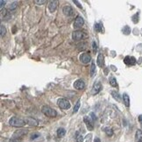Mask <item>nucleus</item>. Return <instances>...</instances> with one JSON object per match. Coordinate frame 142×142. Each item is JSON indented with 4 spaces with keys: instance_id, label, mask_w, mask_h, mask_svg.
<instances>
[{
    "instance_id": "nucleus-1",
    "label": "nucleus",
    "mask_w": 142,
    "mask_h": 142,
    "mask_svg": "<svg viewBox=\"0 0 142 142\" xmlns=\"http://www.w3.org/2000/svg\"><path fill=\"white\" fill-rule=\"evenodd\" d=\"M41 111L44 115L47 117H50V118H54V117L57 116V112H56L55 110H54L53 108H51L48 105H43L41 107Z\"/></svg>"
},
{
    "instance_id": "nucleus-2",
    "label": "nucleus",
    "mask_w": 142,
    "mask_h": 142,
    "mask_svg": "<svg viewBox=\"0 0 142 142\" xmlns=\"http://www.w3.org/2000/svg\"><path fill=\"white\" fill-rule=\"evenodd\" d=\"M9 124L14 127H22L25 125V120L17 118V117H13L9 120Z\"/></svg>"
},
{
    "instance_id": "nucleus-3",
    "label": "nucleus",
    "mask_w": 142,
    "mask_h": 142,
    "mask_svg": "<svg viewBox=\"0 0 142 142\" xmlns=\"http://www.w3.org/2000/svg\"><path fill=\"white\" fill-rule=\"evenodd\" d=\"M58 106H59L61 109L63 110H68L70 108V103L68 100H67L66 98H60L57 101Z\"/></svg>"
},
{
    "instance_id": "nucleus-4",
    "label": "nucleus",
    "mask_w": 142,
    "mask_h": 142,
    "mask_svg": "<svg viewBox=\"0 0 142 142\" xmlns=\"http://www.w3.org/2000/svg\"><path fill=\"white\" fill-rule=\"evenodd\" d=\"M83 121H84V123L86 124V126L87 128L89 129L90 131H92L94 129V125H93V120L91 119V118L90 117H84L83 118Z\"/></svg>"
},
{
    "instance_id": "nucleus-5",
    "label": "nucleus",
    "mask_w": 142,
    "mask_h": 142,
    "mask_svg": "<svg viewBox=\"0 0 142 142\" xmlns=\"http://www.w3.org/2000/svg\"><path fill=\"white\" fill-rule=\"evenodd\" d=\"M74 88L78 90H82L85 88V83L83 82V80L82 79H78L74 83Z\"/></svg>"
},
{
    "instance_id": "nucleus-6",
    "label": "nucleus",
    "mask_w": 142,
    "mask_h": 142,
    "mask_svg": "<svg viewBox=\"0 0 142 142\" xmlns=\"http://www.w3.org/2000/svg\"><path fill=\"white\" fill-rule=\"evenodd\" d=\"M84 24V20H83V18L81 16H78L74 22V27L75 28H80L83 26V25Z\"/></svg>"
},
{
    "instance_id": "nucleus-7",
    "label": "nucleus",
    "mask_w": 142,
    "mask_h": 142,
    "mask_svg": "<svg viewBox=\"0 0 142 142\" xmlns=\"http://www.w3.org/2000/svg\"><path fill=\"white\" fill-rule=\"evenodd\" d=\"M72 38L74 40H81L83 38V33L82 31H75L72 33Z\"/></svg>"
},
{
    "instance_id": "nucleus-8",
    "label": "nucleus",
    "mask_w": 142,
    "mask_h": 142,
    "mask_svg": "<svg viewBox=\"0 0 142 142\" xmlns=\"http://www.w3.org/2000/svg\"><path fill=\"white\" fill-rule=\"evenodd\" d=\"M101 89H102V85L99 82H96L93 85V88H92V94L93 95H97L99 92L101 91Z\"/></svg>"
},
{
    "instance_id": "nucleus-9",
    "label": "nucleus",
    "mask_w": 142,
    "mask_h": 142,
    "mask_svg": "<svg viewBox=\"0 0 142 142\" xmlns=\"http://www.w3.org/2000/svg\"><path fill=\"white\" fill-rule=\"evenodd\" d=\"M62 12L64 13V15L68 16V17H70V16H72L74 14V10H73V8L70 5H66V6L63 7Z\"/></svg>"
},
{
    "instance_id": "nucleus-10",
    "label": "nucleus",
    "mask_w": 142,
    "mask_h": 142,
    "mask_svg": "<svg viewBox=\"0 0 142 142\" xmlns=\"http://www.w3.org/2000/svg\"><path fill=\"white\" fill-rule=\"evenodd\" d=\"M124 62L126 65H129V66H132L136 63V59L133 56H126L124 59Z\"/></svg>"
},
{
    "instance_id": "nucleus-11",
    "label": "nucleus",
    "mask_w": 142,
    "mask_h": 142,
    "mask_svg": "<svg viewBox=\"0 0 142 142\" xmlns=\"http://www.w3.org/2000/svg\"><path fill=\"white\" fill-rule=\"evenodd\" d=\"M80 61L83 63H84V64H87V63L91 61V57H90V55L88 54H83L80 56Z\"/></svg>"
},
{
    "instance_id": "nucleus-12",
    "label": "nucleus",
    "mask_w": 142,
    "mask_h": 142,
    "mask_svg": "<svg viewBox=\"0 0 142 142\" xmlns=\"http://www.w3.org/2000/svg\"><path fill=\"white\" fill-rule=\"evenodd\" d=\"M57 6H58V1H56V0L50 1L48 4V10L50 11L51 12H54V11L57 9Z\"/></svg>"
},
{
    "instance_id": "nucleus-13",
    "label": "nucleus",
    "mask_w": 142,
    "mask_h": 142,
    "mask_svg": "<svg viewBox=\"0 0 142 142\" xmlns=\"http://www.w3.org/2000/svg\"><path fill=\"white\" fill-rule=\"evenodd\" d=\"M25 123L28 124V125H33V126L38 125V121L33 118H26V119H25Z\"/></svg>"
},
{
    "instance_id": "nucleus-14",
    "label": "nucleus",
    "mask_w": 142,
    "mask_h": 142,
    "mask_svg": "<svg viewBox=\"0 0 142 142\" xmlns=\"http://www.w3.org/2000/svg\"><path fill=\"white\" fill-rule=\"evenodd\" d=\"M104 54H103L102 53H99L98 56H97V62L98 67L102 68V67L104 66Z\"/></svg>"
},
{
    "instance_id": "nucleus-15",
    "label": "nucleus",
    "mask_w": 142,
    "mask_h": 142,
    "mask_svg": "<svg viewBox=\"0 0 142 142\" xmlns=\"http://www.w3.org/2000/svg\"><path fill=\"white\" fill-rule=\"evenodd\" d=\"M26 132H27V130L17 131V132L13 134V138H14V139H19V138H20L21 136H23L24 134H26Z\"/></svg>"
},
{
    "instance_id": "nucleus-16",
    "label": "nucleus",
    "mask_w": 142,
    "mask_h": 142,
    "mask_svg": "<svg viewBox=\"0 0 142 142\" xmlns=\"http://www.w3.org/2000/svg\"><path fill=\"white\" fill-rule=\"evenodd\" d=\"M135 142H142V131L137 130L135 134Z\"/></svg>"
},
{
    "instance_id": "nucleus-17",
    "label": "nucleus",
    "mask_w": 142,
    "mask_h": 142,
    "mask_svg": "<svg viewBox=\"0 0 142 142\" xmlns=\"http://www.w3.org/2000/svg\"><path fill=\"white\" fill-rule=\"evenodd\" d=\"M123 101H124V104L126 107H129L130 106V98H129V96L127 95L126 93H125L123 95Z\"/></svg>"
},
{
    "instance_id": "nucleus-18",
    "label": "nucleus",
    "mask_w": 142,
    "mask_h": 142,
    "mask_svg": "<svg viewBox=\"0 0 142 142\" xmlns=\"http://www.w3.org/2000/svg\"><path fill=\"white\" fill-rule=\"evenodd\" d=\"M65 134H66V130L64 128H62V127H61V128H59L57 130V136L59 138L63 137Z\"/></svg>"
},
{
    "instance_id": "nucleus-19",
    "label": "nucleus",
    "mask_w": 142,
    "mask_h": 142,
    "mask_svg": "<svg viewBox=\"0 0 142 142\" xmlns=\"http://www.w3.org/2000/svg\"><path fill=\"white\" fill-rule=\"evenodd\" d=\"M109 83H110V84H111L112 87H117V86H118V83H117V80H116V78H115V77H110Z\"/></svg>"
},
{
    "instance_id": "nucleus-20",
    "label": "nucleus",
    "mask_w": 142,
    "mask_h": 142,
    "mask_svg": "<svg viewBox=\"0 0 142 142\" xmlns=\"http://www.w3.org/2000/svg\"><path fill=\"white\" fill-rule=\"evenodd\" d=\"M111 95H112L113 98H114L115 100L118 101V102H119V101L121 100V97H120L119 94H118V92H116V91H112V92H111Z\"/></svg>"
},
{
    "instance_id": "nucleus-21",
    "label": "nucleus",
    "mask_w": 142,
    "mask_h": 142,
    "mask_svg": "<svg viewBox=\"0 0 142 142\" xmlns=\"http://www.w3.org/2000/svg\"><path fill=\"white\" fill-rule=\"evenodd\" d=\"M122 32H123L124 34L128 35V34H130V33H131V28L129 27L128 26H124V27H123V29H122Z\"/></svg>"
},
{
    "instance_id": "nucleus-22",
    "label": "nucleus",
    "mask_w": 142,
    "mask_h": 142,
    "mask_svg": "<svg viewBox=\"0 0 142 142\" xmlns=\"http://www.w3.org/2000/svg\"><path fill=\"white\" fill-rule=\"evenodd\" d=\"M95 30L98 33H101L103 31V26L100 23H96L95 24Z\"/></svg>"
},
{
    "instance_id": "nucleus-23",
    "label": "nucleus",
    "mask_w": 142,
    "mask_h": 142,
    "mask_svg": "<svg viewBox=\"0 0 142 142\" xmlns=\"http://www.w3.org/2000/svg\"><path fill=\"white\" fill-rule=\"evenodd\" d=\"M76 142H83V137L79 132H76Z\"/></svg>"
},
{
    "instance_id": "nucleus-24",
    "label": "nucleus",
    "mask_w": 142,
    "mask_h": 142,
    "mask_svg": "<svg viewBox=\"0 0 142 142\" xmlns=\"http://www.w3.org/2000/svg\"><path fill=\"white\" fill-rule=\"evenodd\" d=\"M95 74H96V64H95V62H92L91 68H90V76H94Z\"/></svg>"
},
{
    "instance_id": "nucleus-25",
    "label": "nucleus",
    "mask_w": 142,
    "mask_h": 142,
    "mask_svg": "<svg viewBox=\"0 0 142 142\" xmlns=\"http://www.w3.org/2000/svg\"><path fill=\"white\" fill-rule=\"evenodd\" d=\"M80 108V100H78L77 102H76V104H75L74 106V110H73V113H76L78 111V110H79Z\"/></svg>"
},
{
    "instance_id": "nucleus-26",
    "label": "nucleus",
    "mask_w": 142,
    "mask_h": 142,
    "mask_svg": "<svg viewBox=\"0 0 142 142\" xmlns=\"http://www.w3.org/2000/svg\"><path fill=\"white\" fill-rule=\"evenodd\" d=\"M132 20L133 23H135V24H137L138 22H139V13H136L135 15H133L132 17Z\"/></svg>"
},
{
    "instance_id": "nucleus-27",
    "label": "nucleus",
    "mask_w": 142,
    "mask_h": 142,
    "mask_svg": "<svg viewBox=\"0 0 142 142\" xmlns=\"http://www.w3.org/2000/svg\"><path fill=\"white\" fill-rule=\"evenodd\" d=\"M104 132H105V133L107 134L108 136H112V134H113V131H112V129L109 128V127H107V128L104 129Z\"/></svg>"
},
{
    "instance_id": "nucleus-28",
    "label": "nucleus",
    "mask_w": 142,
    "mask_h": 142,
    "mask_svg": "<svg viewBox=\"0 0 142 142\" xmlns=\"http://www.w3.org/2000/svg\"><path fill=\"white\" fill-rule=\"evenodd\" d=\"M1 37H4L5 35V33H6V29H5V27L3 26V25H1Z\"/></svg>"
},
{
    "instance_id": "nucleus-29",
    "label": "nucleus",
    "mask_w": 142,
    "mask_h": 142,
    "mask_svg": "<svg viewBox=\"0 0 142 142\" xmlns=\"http://www.w3.org/2000/svg\"><path fill=\"white\" fill-rule=\"evenodd\" d=\"M92 47H93V52L96 53L97 51V43H96L95 41H93V43H92Z\"/></svg>"
},
{
    "instance_id": "nucleus-30",
    "label": "nucleus",
    "mask_w": 142,
    "mask_h": 142,
    "mask_svg": "<svg viewBox=\"0 0 142 142\" xmlns=\"http://www.w3.org/2000/svg\"><path fill=\"white\" fill-rule=\"evenodd\" d=\"M46 2H47L46 0H40V1L36 0V1H35V4H37L38 5H43V4H45Z\"/></svg>"
},
{
    "instance_id": "nucleus-31",
    "label": "nucleus",
    "mask_w": 142,
    "mask_h": 142,
    "mask_svg": "<svg viewBox=\"0 0 142 142\" xmlns=\"http://www.w3.org/2000/svg\"><path fill=\"white\" fill-rule=\"evenodd\" d=\"M16 7H17V3H12L10 5V6H9V9L10 10H13V9H15Z\"/></svg>"
},
{
    "instance_id": "nucleus-32",
    "label": "nucleus",
    "mask_w": 142,
    "mask_h": 142,
    "mask_svg": "<svg viewBox=\"0 0 142 142\" xmlns=\"http://www.w3.org/2000/svg\"><path fill=\"white\" fill-rule=\"evenodd\" d=\"M90 118H91V119L93 120V121H95V120H97V117H96V115L94 114L93 112L90 113Z\"/></svg>"
},
{
    "instance_id": "nucleus-33",
    "label": "nucleus",
    "mask_w": 142,
    "mask_h": 142,
    "mask_svg": "<svg viewBox=\"0 0 142 142\" xmlns=\"http://www.w3.org/2000/svg\"><path fill=\"white\" fill-rule=\"evenodd\" d=\"M9 142H20L19 139H14V138H12V139H11Z\"/></svg>"
},
{
    "instance_id": "nucleus-34",
    "label": "nucleus",
    "mask_w": 142,
    "mask_h": 142,
    "mask_svg": "<svg viewBox=\"0 0 142 142\" xmlns=\"http://www.w3.org/2000/svg\"><path fill=\"white\" fill-rule=\"evenodd\" d=\"M73 2H74V3L76 4V6H78V7H79V8H82V5H80V3H79V2H78V1H76V0H74V1H73Z\"/></svg>"
},
{
    "instance_id": "nucleus-35",
    "label": "nucleus",
    "mask_w": 142,
    "mask_h": 142,
    "mask_svg": "<svg viewBox=\"0 0 142 142\" xmlns=\"http://www.w3.org/2000/svg\"><path fill=\"white\" fill-rule=\"evenodd\" d=\"M0 4H1V10H2V9H3V7H4V5H5V4H6V1L1 0V1H0Z\"/></svg>"
},
{
    "instance_id": "nucleus-36",
    "label": "nucleus",
    "mask_w": 142,
    "mask_h": 142,
    "mask_svg": "<svg viewBox=\"0 0 142 142\" xmlns=\"http://www.w3.org/2000/svg\"><path fill=\"white\" fill-rule=\"evenodd\" d=\"M37 137H39V134L38 133H34V134H33V135H32L31 139H36Z\"/></svg>"
},
{
    "instance_id": "nucleus-37",
    "label": "nucleus",
    "mask_w": 142,
    "mask_h": 142,
    "mask_svg": "<svg viewBox=\"0 0 142 142\" xmlns=\"http://www.w3.org/2000/svg\"><path fill=\"white\" fill-rule=\"evenodd\" d=\"M139 122L140 123V125H142V115H139Z\"/></svg>"
},
{
    "instance_id": "nucleus-38",
    "label": "nucleus",
    "mask_w": 142,
    "mask_h": 142,
    "mask_svg": "<svg viewBox=\"0 0 142 142\" xmlns=\"http://www.w3.org/2000/svg\"><path fill=\"white\" fill-rule=\"evenodd\" d=\"M90 138H91V134L87 136V142H90Z\"/></svg>"
},
{
    "instance_id": "nucleus-39",
    "label": "nucleus",
    "mask_w": 142,
    "mask_h": 142,
    "mask_svg": "<svg viewBox=\"0 0 142 142\" xmlns=\"http://www.w3.org/2000/svg\"><path fill=\"white\" fill-rule=\"evenodd\" d=\"M94 142H101V141H100V139H99V138H96Z\"/></svg>"
}]
</instances>
